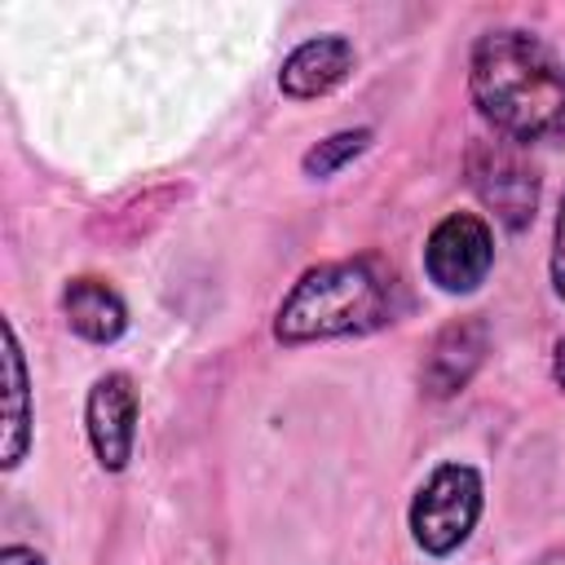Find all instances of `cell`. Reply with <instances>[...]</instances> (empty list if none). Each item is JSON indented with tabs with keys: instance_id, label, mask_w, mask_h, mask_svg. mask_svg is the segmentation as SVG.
<instances>
[{
	"instance_id": "obj_1",
	"label": "cell",
	"mask_w": 565,
	"mask_h": 565,
	"mask_svg": "<svg viewBox=\"0 0 565 565\" xmlns=\"http://www.w3.org/2000/svg\"><path fill=\"white\" fill-rule=\"evenodd\" d=\"M468 88L481 119L512 146L565 141V62L530 31H486L472 44Z\"/></svg>"
},
{
	"instance_id": "obj_12",
	"label": "cell",
	"mask_w": 565,
	"mask_h": 565,
	"mask_svg": "<svg viewBox=\"0 0 565 565\" xmlns=\"http://www.w3.org/2000/svg\"><path fill=\"white\" fill-rule=\"evenodd\" d=\"M552 287L565 300V194H561V212H556V238H552Z\"/></svg>"
},
{
	"instance_id": "obj_5",
	"label": "cell",
	"mask_w": 565,
	"mask_h": 565,
	"mask_svg": "<svg viewBox=\"0 0 565 565\" xmlns=\"http://www.w3.org/2000/svg\"><path fill=\"white\" fill-rule=\"evenodd\" d=\"M494 265V234L477 212H450L424 243V274L450 296L477 291Z\"/></svg>"
},
{
	"instance_id": "obj_7",
	"label": "cell",
	"mask_w": 565,
	"mask_h": 565,
	"mask_svg": "<svg viewBox=\"0 0 565 565\" xmlns=\"http://www.w3.org/2000/svg\"><path fill=\"white\" fill-rule=\"evenodd\" d=\"M486 344H490V335H486L481 318H459V322L441 327L437 340L428 344V358H424V388L433 397L459 393L477 375V366L486 358Z\"/></svg>"
},
{
	"instance_id": "obj_3",
	"label": "cell",
	"mask_w": 565,
	"mask_h": 565,
	"mask_svg": "<svg viewBox=\"0 0 565 565\" xmlns=\"http://www.w3.org/2000/svg\"><path fill=\"white\" fill-rule=\"evenodd\" d=\"M481 516V477L468 463H441L411 503V534L428 556H450Z\"/></svg>"
},
{
	"instance_id": "obj_13",
	"label": "cell",
	"mask_w": 565,
	"mask_h": 565,
	"mask_svg": "<svg viewBox=\"0 0 565 565\" xmlns=\"http://www.w3.org/2000/svg\"><path fill=\"white\" fill-rule=\"evenodd\" d=\"M0 565H44V556L35 547H22V543H9L0 552Z\"/></svg>"
},
{
	"instance_id": "obj_8",
	"label": "cell",
	"mask_w": 565,
	"mask_h": 565,
	"mask_svg": "<svg viewBox=\"0 0 565 565\" xmlns=\"http://www.w3.org/2000/svg\"><path fill=\"white\" fill-rule=\"evenodd\" d=\"M353 71V44L344 35H318L305 40L300 49H291V57L278 71V88L296 102L322 97L335 84H344V75Z\"/></svg>"
},
{
	"instance_id": "obj_9",
	"label": "cell",
	"mask_w": 565,
	"mask_h": 565,
	"mask_svg": "<svg viewBox=\"0 0 565 565\" xmlns=\"http://www.w3.org/2000/svg\"><path fill=\"white\" fill-rule=\"evenodd\" d=\"M62 313H66L71 331L84 335V340H93V344H110V340H119L124 327H128V309H124L119 291H115L110 282L93 278V274H79V278L66 282V291H62Z\"/></svg>"
},
{
	"instance_id": "obj_11",
	"label": "cell",
	"mask_w": 565,
	"mask_h": 565,
	"mask_svg": "<svg viewBox=\"0 0 565 565\" xmlns=\"http://www.w3.org/2000/svg\"><path fill=\"white\" fill-rule=\"evenodd\" d=\"M366 141H371V128H344V132L318 141V146L305 154V172H309V177H331V172L344 168L353 154H362Z\"/></svg>"
},
{
	"instance_id": "obj_2",
	"label": "cell",
	"mask_w": 565,
	"mask_h": 565,
	"mask_svg": "<svg viewBox=\"0 0 565 565\" xmlns=\"http://www.w3.org/2000/svg\"><path fill=\"white\" fill-rule=\"evenodd\" d=\"M393 318V274L375 260H327L296 278L278 305L274 335L282 344H309L331 335H362Z\"/></svg>"
},
{
	"instance_id": "obj_10",
	"label": "cell",
	"mask_w": 565,
	"mask_h": 565,
	"mask_svg": "<svg viewBox=\"0 0 565 565\" xmlns=\"http://www.w3.org/2000/svg\"><path fill=\"white\" fill-rule=\"evenodd\" d=\"M4 366H9V415H4V468H18L31 441V388H26V362L18 349L13 322H4Z\"/></svg>"
},
{
	"instance_id": "obj_14",
	"label": "cell",
	"mask_w": 565,
	"mask_h": 565,
	"mask_svg": "<svg viewBox=\"0 0 565 565\" xmlns=\"http://www.w3.org/2000/svg\"><path fill=\"white\" fill-rule=\"evenodd\" d=\"M552 375H556V384L565 388V335L556 340V353H552Z\"/></svg>"
},
{
	"instance_id": "obj_6",
	"label": "cell",
	"mask_w": 565,
	"mask_h": 565,
	"mask_svg": "<svg viewBox=\"0 0 565 565\" xmlns=\"http://www.w3.org/2000/svg\"><path fill=\"white\" fill-rule=\"evenodd\" d=\"M84 424H88L97 463L106 472H124L132 459V441H137V388L124 371H110L88 388Z\"/></svg>"
},
{
	"instance_id": "obj_4",
	"label": "cell",
	"mask_w": 565,
	"mask_h": 565,
	"mask_svg": "<svg viewBox=\"0 0 565 565\" xmlns=\"http://www.w3.org/2000/svg\"><path fill=\"white\" fill-rule=\"evenodd\" d=\"M468 181L477 199L503 221V230L521 234L539 207V172L512 141H477L468 150Z\"/></svg>"
}]
</instances>
